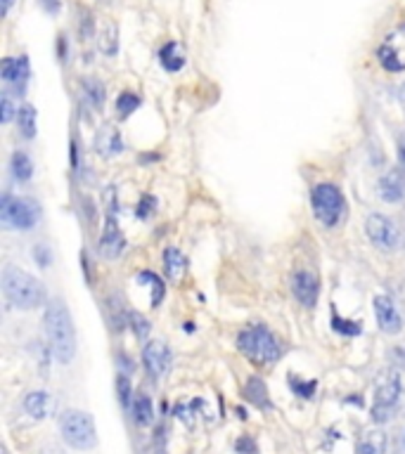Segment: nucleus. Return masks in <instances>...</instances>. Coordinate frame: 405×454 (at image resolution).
<instances>
[{
	"label": "nucleus",
	"instance_id": "nucleus-1",
	"mask_svg": "<svg viewBox=\"0 0 405 454\" xmlns=\"http://www.w3.org/2000/svg\"><path fill=\"white\" fill-rule=\"evenodd\" d=\"M45 334L50 338V348L62 364H69L76 355V329L71 322L69 308L64 301L47 303L45 310Z\"/></svg>",
	"mask_w": 405,
	"mask_h": 454
},
{
	"label": "nucleus",
	"instance_id": "nucleus-2",
	"mask_svg": "<svg viewBox=\"0 0 405 454\" xmlns=\"http://www.w3.org/2000/svg\"><path fill=\"white\" fill-rule=\"evenodd\" d=\"M3 294L8 298V303L12 308L20 310H33L45 303V289L43 284L36 277H31L29 272L20 270L15 265H5L3 267Z\"/></svg>",
	"mask_w": 405,
	"mask_h": 454
},
{
	"label": "nucleus",
	"instance_id": "nucleus-3",
	"mask_svg": "<svg viewBox=\"0 0 405 454\" xmlns=\"http://www.w3.org/2000/svg\"><path fill=\"white\" fill-rule=\"evenodd\" d=\"M237 345H240V350L256 364L275 362L280 357V352H282L277 338L273 336L263 324H254V327H249V329H244L240 334V338H237Z\"/></svg>",
	"mask_w": 405,
	"mask_h": 454
},
{
	"label": "nucleus",
	"instance_id": "nucleus-4",
	"mask_svg": "<svg viewBox=\"0 0 405 454\" xmlns=\"http://www.w3.org/2000/svg\"><path fill=\"white\" fill-rule=\"evenodd\" d=\"M59 428H62V438L74 450H93L95 443H98L95 423L91 419V414H86V412H76V409L64 412L62 419H59Z\"/></svg>",
	"mask_w": 405,
	"mask_h": 454
},
{
	"label": "nucleus",
	"instance_id": "nucleus-5",
	"mask_svg": "<svg viewBox=\"0 0 405 454\" xmlns=\"http://www.w3.org/2000/svg\"><path fill=\"white\" fill-rule=\"evenodd\" d=\"M401 374L396 369H384L377 376V386H374V409H372V419L374 421H389L394 414L398 400H401Z\"/></svg>",
	"mask_w": 405,
	"mask_h": 454
},
{
	"label": "nucleus",
	"instance_id": "nucleus-6",
	"mask_svg": "<svg viewBox=\"0 0 405 454\" xmlns=\"http://www.w3.org/2000/svg\"><path fill=\"white\" fill-rule=\"evenodd\" d=\"M311 204H313V213L315 218L320 220L325 227H335L339 223V218L344 216V194L342 189L335 187V185H318L311 194Z\"/></svg>",
	"mask_w": 405,
	"mask_h": 454
},
{
	"label": "nucleus",
	"instance_id": "nucleus-7",
	"mask_svg": "<svg viewBox=\"0 0 405 454\" xmlns=\"http://www.w3.org/2000/svg\"><path fill=\"white\" fill-rule=\"evenodd\" d=\"M38 220V206L29 199H20V196H3L0 204V223L8 230H31Z\"/></svg>",
	"mask_w": 405,
	"mask_h": 454
},
{
	"label": "nucleus",
	"instance_id": "nucleus-8",
	"mask_svg": "<svg viewBox=\"0 0 405 454\" xmlns=\"http://www.w3.org/2000/svg\"><path fill=\"white\" fill-rule=\"evenodd\" d=\"M365 232L374 246L382 251H396V249H401V244H403L401 230L396 227L394 220L382 216V213H372V216L367 218Z\"/></svg>",
	"mask_w": 405,
	"mask_h": 454
},
{
	"label": "nucleus",
	"instance_id": "nucleus-9",
	"mask_svg": "<svg viewBox=\"0 0 405 454\" xmlns=\"http://www.w3.org/2000/svg\"><path fill=\"white\" fill-rule=\"evenodd\" d=\"M142 360H145V369L152 379H162V376L171 369L174 355H171L169 345H166L164 340H150V343L145 345V350H142Z\"/></svg>",
	"mask_w": 405,
	"mask_h": 454
},
{
	"label": "nucleus",
	"instance_id": "nucleus-10",
	"mask_svg": "<svg viewBox=\"0 0 405 454\" xmlns=\"http://www.w3.org/2000/svg\"><path fill=\"white\" fill-rule=\"evenodd\" d=\"M374 318H377V327L384 334H401L403 329V315L396 308V303L389 296H377L374 298Z\"/></svg>",
	"mask_w": 405,
	"mask_h": 454
},
{
	"label": "nucleus",
	"instance_id": "nucleus-11",
	"mask_svg": "<svg viewBox=\"0 0 405 454\" xmlns=\"http://www.w3.org/2000/svg\"><path fill=\"white\" fill-rule=\"evenodd\" d=\"M291 291H294L296 301L311 308V306H315V301H318L320 282L311 270H296L294 279H291Z\"/></svg>",
	"mask_w": 405,
	"mask_h": 454
},
{
	"label": "nucleus",
	"instance_id": "nucleus-12",
	"mask_svg": "<svg viewBox=\"0 0 405 454\" xmlns=\"http://www.w3.org/2000/svg\"><path fill=\"white\" fill-rule=\"evenodd\" d=\"M379 196L389 204H398V201L405 199V171L403 169H394L386 171L379 180Z\"/></svg>",
	"mask_w": 405,
	"mask_h": 454
},
{
	"label": "nucleus",
	"instance_id": "nucleus-13",
	"mask_svg": "<svg viewBox=\"0 0 405 454\" xmlns=\"http://www.w3.org/2000/svg\"><path fill=\"white\" fill-rule=\"evenodd\" d=\"M123 246H126V239H123L121 230H119L116 220L114 218H107V227H105V235L100 239V253L105 256V258L114 260L121 256Z\"/></svg>",
	"mask_w": 405,
	"mask_h": 454
},
{
	"label": "nucleus",
	"instance_id": "nucleus-14",
	"mask_svg": "<svg viewBox=\"0 0 405 454\" xmlns=\"http://www.w3.org/2000/svg\"><path fill=\"white\" fill-rule=\"evenodd\" d=\"M95 147L102 157H114V154L121 152V135L114 125H105L98 135H95Z\"/></svg>",
	"mask_w": 405,
	"mask_h": 454
},
{
	"label": "nucleus",
	"instance_id": "nucleus-15",
	"mask_svg": "<svg viewBox=\"0 0 405 454\" xmlns=\"http://www.w3.org/2000/svg\"><path fill=\"white\" fill-rule=\"evenodd\" d=\"M0 74H3V81L17 83V86L22 83V86H24L26 79H29V62H26V57H20V59L8 57V59H3Z\"/></svg>",
	"mask_w": 405,
	"mask_h": 454
},
{
	"label": "nucleus",
	"instance_id": "nucleus-16",
	"mask_svg": "<svg viewBox=\"0 0 405 454\" xmlns=\"http://www.w3.org/2000/svg\"><path fill=\"white\" fill-rule=\"evenodd\" d=\"M24 409H26L33 419H45L52 412V400L45 391H33L24 398Z\"/></svg>",
	"mask_w": 405,
	"mask_h": 454
},
{
	"label": "nucleus",
	"instance_id": "nucleus-17",
	"mask_svg": "<svg viewBox=\"0 0 405 454\" xmlns=\"http://www.w3.org/2000/svg\"><path fill=\"white\" fill-rule=\"evenodd\" d=\"M164 270L171 282H181L183 272H185V258H183V253L178 249L169 246L164 251Z\"/></svg>",
	"mask_w": 405,
	"mask_h": 454
},
{
	"label": "nucleus",
	"instance_id": "nucleus-18",
	"mask_svg": "<svg viewBox=\"0 0 405 454\" xmlns=\"http://www.w3.org/2000/svg\"><path fill=\"white\" fill-rule=\"evenodd\" d=\"M356 454H386L384 431H367L356 447Z\"/></svg>",
	"mask_w": 405,
	"mask_h": 454
},
{
	"label": "nucleus",
	"instance_id": "nucleus-19",
	"mask_svg": "<svg viewBox=\"0 0 405 454\" xmlns=\"http://www.w3.org/2000/svg\"><path fill=\"white\" fill-rule=\"evenodd\" d=\"M244 393H247V398L252 400L254 405H259V407H270V402H268V388L259 376H252V379L247 381Z\"/></svg>",
	"mask_w": 405,
	"mask_h": 454
},
{
	"label": "nucleus",
	"instance_id": "nucleus-20",
	"mask_svg": "<svg viewBox=\"0 0 405 454\" xmlns=\"http://www.w3.org/2000/svg\"><path fill=\"white\" fill-rule=\"evenodd\" d=\"M10 166H12V175L17 178V180H29V178L33 175V164H31V159L26 157V152H15L12 154V161H10Z\"/></svg>",
	"mask_w": 405,
	"mask_h": 454
},
{
	"label": "nucleus",
	"instance_id": "nucleus-21",
	"mask_svg": "<svg viewBox=\"0 0 405 454\" xmlns=\"http://www.w3.org/2000/svg\"><path fill=\"white\" fill-rule=\"evenodd\" d=\"M159 59H162L166 71H178V69H183V64H185L181 50H178V43H166L162 47V52H159Z\"/></svg>",
	"mask_w": 405,
	"mask_h": 454
},
{
	"label": "nucleus",
	"instance_id": "nucleus-22",
	"mask_svg": "<svg viewBox=\"0 0 405 454\" xmlns=\"http://www.w3.org/2000/svg\"><path fill=\"white\" fill-rule=\"evenodd\" d=\"M133 414H135V421L140 426H150L152 419H154V407H152V400L147 396H138L133 402Z\"/></svg>",
	"mask_w": 405,
	"mask_h": 454
},
{
	"label": "nucleus",
	"instance_id": "nucleus-23",
	"mask_svg": "<svg viewBox=\"0 0 405 454\" xmlns=\"http://www.w3.org/2000/svg\"><path fill=\"white\" fill-rule=\"evenodd\" d=\"M17 121H20L22 135L31 140V137L36 135V109H33V107L31 104L22 107V109L17 111Z\"/></svg>",
	"mask_w": 405,
	"mask_h": 454
},
{
	"label": "nucleus",
	"instance_id": "nucleus-24",
	"mask_svg": "<svg viewBox=\"0 0 405 454\" xmlns=\"http://www.w3.org/2000/svg\"><path fill=\"white\" fill-rule=\"evenodd\" d=\"M377 57H379V64H382L386 71H403L405 69V62L403 59H398V52L391 45L379 47Z\"/></svg>",
	"mask_w": 405,
	"mask_h": 454
},
{
	"label": "nucleus",
	"instance_id": "nucleus-25",
	"mask_svg": "<svg viewBox=\"0 0 405 454\" xmlns=\"http://www.w3.org/2000/svg\"><path fill=\"white\" fill-rule=\"evenodd\" d=\"M83 91H86L88 100H91V104L95 109H102L105 104V86L100 83L98 79H86L83 81Z\"/></svg>",
	"mask_w": 405,
	"mask_h": 454
},
{
	"label": "nucleus",
	"instance_id": "nucleus-26",
	"mask_svg": "<svg viewBox=\"0 0 405 454\" xmlns=\"http://www.w3.org/2000/svg\"><path fill=\"white\" fill-rule=\"evenodd\" d=\"M116 47H119L116 24H107V26L102 29V36H100V50H102L107 57H114L116 55Z\"/></svg>",
	"mask_w": 405,
	"mask_h": 454
},
{
	"label": "nucleus",
	"instance_id": "nucleus-27",
	"mask_svg": "<svg viewBox=\"0 0 405 454\" xmlns=\"http://www.w3.org/2000/svg\"><path fill=\"white\" fill-rule=\"evenodd\" d=\"M332 329L337 334H344V336H358L362 331V324L360 322H353V320H342V318H332Z\"/></svg>",
	"mask_w": 405,
	"mask_h": 454
},
{
	"label": "nucleus",
	"instance_id": "nucleus-28",
	"mask_svg": "<svg viewBox=\"0 0 405 454\" xmlns=\"http://www.w3.org/2000/svg\"><path fill=\"white\" fill-rule=\"evenodd\" d=\"M138 104H140V97L135 93H130V91L121 93V95H119V100H116V109H119L121 116H128V114H133L135 109H138Z\"/></svg>",
	"mask_w": 405,
	"mask_h": 454
},
{
	"label": "nucleus",
	"instance_id": "nucleus-29",
	"mask_svg": "<svg viewBox=\"0 0 405 454\" xmlns=\"http://www.w3.org/2000/svg\"><path fill=\"white\" fill-rule=\"evenodd\" d=\"M140 279H145V282H150L152 284V289H154V298H152V306H159L162 303V298H164V284L159 282V277L154 272H142L140 274Z\"/></svg>",
	"mask_w": 405,
	"mask_h": 454
},
{
	"label": "nucleus",
	"instance_id": "nucleus-30",
	"mask_svg": "<svg viewBox=\"0 0 405 454\" xmlns=\"http://www.w3.org/2000/svg\"><path fill=\"white\" fill-rule=\"evenodd\" d=\"M15 107H12V100L8 93H3V97H0V121L3 123H10L12 116H15Z\"/></svg>",
	"mask_w": 405,
	"mask_h": 454
},
{
	"label": "nucleus",
	"instance_id": "nucleus-31",
	"mask_svg": "<svg viewBox=\"0 0 405 454\" xmlns=\"http://www.w3.org/2000/svg\"><path fill=\"white\" fill-rule=\"evenodd\" d=\"M116 386H119V400H121L123 407H128V402H130V386H128V379H126V376H123V374L119 376Z\"/></svg>",
	"mask_w": 405,
	"mask_h": 454
},
{
	"label": "nucleus",
	"instance_id": "nucleus-32",
	"mask_svg": "<svg viewBox=\"0 0 405 454\" xmlns=\"http://www.w3.org/2000/svg\"><path fill=\"white\" fill-rule=\"evenodd\" d=\"M289 384H291V388H294V393H296V396H299V398H311V396H313V391H315V381H311V384H308V386H303V384H299V381L294 379V376H291Z\"/></svg>",
	"mask_w": 405,
	"mask_h": 454
},
{
	"label": "nucleus",
	"instance_id": "nucleus-33",
	"mask_svg": "<svg viewBox=\"0 0 405 454\" xmlns=\"http://www.w3.org/2000/svg\"><path fill=\"white\" fill-rule=\"evenodd\" d=\"M33 258L38 260L43 267L50 265V251H47L45 244H38V246H36V251H33Z\"/></svg>",
	"mask_w": 405,
	"mask_h": 454
},
{
	"label": "nucleus",
	"instance_id": "nucleus-34",
	"mask_svg": "<svg viewBox=\"0 0 405 454\" xmlns=\"http://www.w3.org/2000/svg\"><path fill=\"white\" fill-rule=\"evenodd\" d=\"M152 211H154V199H152L150 194H145V196H142V201H140V206H138V216L140 218H147Z\"/></svg>",
	"mask_w": 405,
	"mask_h": 454
},
{
	"label": "nucleus",
	"instance_id": "nucleus-35",
	"mask_svg": "<svg viewBox=\"0 0 405 454\" xmlns=\"http://www.w3.org/2000/svg\"><path fill=\"white\" fill-rule=\"evenodd\" d=\"M396 157H398V169L405 171V133H401L396 142Z\"/></svg>",
	"mask_w": 405,
	"mask_h": 454
},
{
	"label": "nucleus",
	"instance_id": "nucleus-36",
	"mask_svg": "<svg viewBox=\"0 0 405 454\" xmlns=\"http://www.w3.org/2000/svg\"><path fill=\"white\" fill-rule=\"evenodd\" d=\"M391 360H394L398 367L405 369V345H396V348H391Z\"/></svg>",
	"mask_w": 405,
	"mask_h": 454
},
{
	"label": "nucleus",
	"instance_id": "nucleus-37",
	"mask_svg": "<svg viewBox=\"0 0 405 454\" xmlns=\"http://www.w3.org/2000/svg\"><path fill=\"white\" fill-rule=\"evenodd\" d=\"M130 320H133V324L138 327V334H140V336H145V334H147V322H145V318H140L138 313H133V315H130Z\"/></svg>",
	"mask_w": 405,
	"mask_h": 454
},
{
	"label": "nucleus",
	"instance_id": "nucleus-38",
	"mask_svg": "<svg viewBox=\"0 0 405 454\" xmlns=\"http://www.w3.org/2000/svg\"><path fill=\"white\" fill-rule=\"evenodd\" d=\"M71 169L79 171V145L71 142Z\"/></svg>",
	"mask_w": 405,
	"mask_h": 454
},
{
	"label": "nucleus",
	"instance_id": "nucleus-39",
	"mask_svg": "<svg viewBox=\"0 0 405 454\" xmlns=\"http://www.w3.org/2000/svg\"><path fill=\"white\" fill-rule=\"evenodd\" d=\"M40 3H43V8H45L47 12H57V10H59V3H57V0H40Z\"/></svg>",
	"mask_w": 405,
	"mask_h": 454
},
{
	"label": "nucleus",
	"instance_id": "nucleus-40",
	"mask_svg": "<svg viewBox=\"0 0 405 454\" xmlns=\"http://www.w3.org/2000/svg\"><path fill=\"white\" fill-rule=\"evenodd\" d=\"M10 5H12V0H3V15H8Z\"/></svg>",
	"mask_w": 405,
	"mask_h": 454
}]
</instances>
